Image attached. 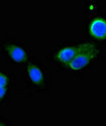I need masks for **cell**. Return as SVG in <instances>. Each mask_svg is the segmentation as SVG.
<instances>
[{"mask_svg": "<svg viewBox=\"0 0 106 126\" xmlns=\"http://www.w3.org/2000/svg\"><path fill=\"white\" fill-rule=\"evenodd\" d=\"M97 55V48L90 43H84L79 45L77 54L68 64L71 70H81L91 63Z\"/></svg>", "mask_w": 106, "mask_h": 126, "instance_id": "cell-1", "label": "cell"}, {"mask_svg": "<svg viewBox=\"0 0 106 126\" xmlns=\"http://www.w3.org/2000/svg\"><path fill=\"white\" fill-rule=\"evenodd\" d=\"M79 48V46H65L60 47L56 52V59L62 63V64L68 65L72 61V59L75 57Z\"/></svg>", "mask_w": 106, "mask_h": 126, "instance_id": "cell-2", "label": "cell"}, {"mask_svg": "<svg viewBox=\"0 0 106 126\" xmlns=\"http://www.w3.org/2000/svg\"><path fill=\"white\" fill-rule=\"evenodd\" d=\"M8 54L13 61L21 63V62H25L28 58V51L21 46L15 45V44H10L6 47Z\"/></svg>", "mask_w": 106, "mask_h": 126, "instance_id": "cell-3", "label": "cell"}, {"mask_svg": "<svg viewBox=\"0 0 106 126\" xmlns=\"http://www.w3.org/2000/svg\"><path fill=\"white\" fill-rule=\"evenodd\" d=\"M90 32L98 39H103L105 36V20L103 17L94 18L89 26Z\"/></svg>", "mask_w": 106, "mask_h": 126, "instance_id": "cell-4", "label": "cell"}, {"mask_svg": "<svg viewBox=\"0 0 106 126\" xmlns=\"http://www.w3.org/2000/svg\"><path fill=\"white\" fill-rule=\"evenodd\" d=\"M27 76L33 83L40 84L45 79V72L39 66L35 64H30L27 67Z\"/></svg>", "mask_w": 106, "mask_h": 126, "instance_id": "cell-5", "label": "cell"}, {"mask_svg": "<svg viewBox=\"0 0 106 126\" xmlns=\"http://www.w3.org/2000/svg\"><path fill=\"white\" fill-rule=\"evenodd\" d=\"M8 84V78L6 75L0 73V87H6Z\"/></svg>", "mask_w": 106, "mask_h": 126, "instance_id": "cell-6", "label": "cell"}, {"mask_svg": "<svg viewBox=\"0 0 106 126\" xmlns=\"http://www.w3.org/2000/svg\"><path fill=\"white\" fill-rule=\"evenodd\" d=\"M6 93H7L6 87H0V100L6 96Z\"/></svg>", "mask_w": 106, "mask_h": 126, "instance_id": "cell-7", "label": "cell"}, {"mask_svg": "<svg viewBox=\"0 0 106 126\" xmlns=\"http://www.w3.org/2000/svg\"><path fill=\"white\" fill-rule=\"evenodd\" d=\"M0 126H5V125H3V124H1V123H0Z\"/></svg>", "mask_w": 106, "mask_h": 126, "instance_id": "cell-8", "label": "cell"}]
</instances>
